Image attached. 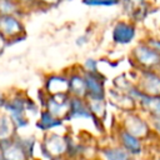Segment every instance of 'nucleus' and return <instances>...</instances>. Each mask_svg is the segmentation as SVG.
I'll return each instance as SVG.
<instances>
[{"instance_id": "2", "label": "nucleus", "mask_w": 160, "mask_h": 160, "mask_svg": "<svg viewBox=\"0 0 160 160\" xmlns=\"http://www.w3.org/2000/svg\"><path fill=\"white\" fill-rule=\"evenodd\" d=\"M0 34L8 41L9 46L22 41L26 38L24 19L12 15H0Z\"/></svg>"}, {"instance_id": "1", "label": "nucleus", "mask_w": 160, "mask_h": 160, "mask_svg": "<svg viewBox=\"0 0 160 160\" xmlns=\"http://www.w3.org/2000/svg\"><path fill=\"white\" fill-rule=\"evenodd\" d=\"M38 146L48 160H62L68 152V135L55 131L44 132Z\"/></svg>"}, {"instance_id": "6", "label": "nucleus", "mask_w": 160, "mask_h": 160, "mask_svg": "<svg viewBox=\"0 0 160 160\" xmlns=\"http://www.w3.org/2000/svg\"><path fill=\"white\" fill-rule=\"evenodd\" d=\"M46 95H62L69 94V81L68 76L64 74H49L44 79V85L41 89Z\"/></svg>"}, {"instance_id": "5", "label": "nucleus", "mask_w": 160, "mask_h": 160, "mask_svg": "<svg viewBox=\"0 0 160 160\" xmlns=\"http://www.w3.org/2000/svg\"><path fill=\"white\" fill-rule=\"evenodd\" d=\"M135 85L146 96H160V74L155 70H140Z\"/></svg>"}, {"instance_id": "19", "label": "nucleus", "mask_w": 160, "mask_h": 160, "mask_svg": "<svg viewBox=\"0 0 160 160\" xmlns=\"http://www.w3.org/2000/svg\"><path fill=\"white\" fill-rule=\"evenodd\" d=\"M125 8L129 9V15L134 20H141L146 14L145 0H124Z\"/></svg>"}, {"instance_id": "9", "label": "nucleus", "mask_w": 160, "mask_h": 160, "mask_svg": "<svg viewBox=\"0 0 160 160\" xmlns=\"http://www.w3.org/2000/svg\"><path fill=\"white\" fill-rule=\"evenodd\" d=\"M4 160H30L24 146L21 145L18 134L9 141L0 144Z\"/></svg>"}, {"instance_id": "4", "label": "nucleus", "mask_w": 160, "mask_h": 160, "mask_svg": "<svg viewBox=\"0 0 160 160\" xmlns=\"http://www.w3.org/2000/svg\"><path fill=\"white\" fill-rule=\"evenodd\" d=\"M121 129L125 130L126 132H129L130 135L135 136L139 140L148 139L151 132L150 124L142 116L135 114L134 111L128 112V115H125V118L122 120Z\"/></svg>"}, {"instance_id": "14", "label": "nucleus", "mask_w": 160, "mask_h": 160, "mask_svg": "<svg viewBox=\"0 0 160 160\" xmlns=\"http://www.w3.org/2000/svg\"><path fill=\"white\" fill-rule=\"evenodd\" d=\"M140 108L152 119H160V96H146L141 95V98L136 102Z\"/></svg>"}, {"instance_id": "25", "label": "nucleus", "mask_w": 160, "mask_h": 160, "mask_svg": "<svg viewBox=\"0 0 160 160\" xmlns=\"http://www.w3.org/2000/svg\"><path fill=\"white\" fill-rule=\"evenodd\" d=\"M159 135H160V119H152L151 120V125H150Z\"/></svg>"}, {"instance_id": "27", "label": "nucleus", "mask_w": 160, "mask_h": 160, "mask_svg": "<svg viewBox=\"0 0 160 160\" xmlns=\"http://www.w3.org/2000/svg\"><path fill=\"white\" fill-rule=\"evenodd\" d=\"M86 40H88V38H85V36H81V38H79V39L76 40V42H78V45H79V46H82V45L86 42Z\"/></svg>"}, {"instance_id": "22", "label": "nucleus", "mask_w": 160, "mask_h": 160, "mask_svg": "<svg viewBox=\"0 0 160 160\" xmlns=\"http://www.w3.org/2000/svg\"><path fill=\"white\" fill-rule=\"evenodd\" d=\"M121 0H81V2L86 6H115L120 4Z\"/></svg>"}, {"instance_id": "11", "label": "nucleus", "mask_w": 160, "mask_h": 160, "mask_svg": "<svg viewBox=\"0 0 160 160\" xmlns=\"http://www.w3.org/2000/svg\"><path fill=\"white\" fill-rule=\"evenodd\" d=\"M118 141H119V146L122 148L125 151H128L132 158L139 156L142 152V142H141V140H139L135 136L130 135L129 132H126L121 128L118 131Z\"/></svg>"}, {"instance_id": "28", "label": "nucleus", "mask_w": 160, "mask_h": 160, "mask_svg": "<svg viewBox=\"0 0 160 160\" xmlns=\"http://www.w3.org/2000/svg\"><path fill=\"white\" fill-rule=\"evenodd\" d=\"M0 160H4V156H2V152H1V148H0Z\"/></svg>"}, {"instance_id": "29", "label": "nucleus", "mask_w": 160, "mask_h": 160, "mask_svg": "<svg viewBox=\"0 0 160 160\" xmlns=\"http://www.w3.org/2000/svg\"><path fill=\"white\" fill-rule=\"evenodd\" d=\"M31 160H40V159H38V158H35V159H31Z\"/></svg>"}, {"instance_id": "21", "label": "nucleus", "mask_w": 160, "mask_h": 160, "mask_svg": "<svg viewBox=\"0 0 160 160\" xmlns=\"http://www.w3.org/2000/svg\"><path fill=\"white\" fill-rule=\"evenodd\" d=\"M61 1L62 0H32L30 5V10L31 9H41V10L51 9L60 5Z\"/></svg>"}, {"instance_id": "3", "label": "nucleus", "mask_w": 160, "mask_h": 160, "mask_svg": "<svg viewBox=\"0 0 160 160\" xmlns=\"http://www.w3.org/2000/svg\"><path fill=\"white\" fill-rule=\"evenodd\" d=\"M131 59L141 70H156L160 68V54L148 44H139L131 50Z\"/></svg>"}, {"instance_id": "26", "label": "nucleus", "mask_w": 160, "mask_h": 160, "mask_svg": "<svg viewBox=\"0 0 160 160\" xmlns=\"http://www.w3.org/2000/svg\"><path fill=\"white\" fill-rule=\"evenodd\" d=\"M6 102V92H0V110L4 109Z\"/></svg>"}, {"instance_id": "17", "label": "nucleus", "mask_w": 160, "mask_h": 160, "mask_svg": "<svg viewBox=\"0 0 160 160\" xmlns=\"http://www.w3.org/2000/svg\"><path fill=\"white\" fill-rule=\"evenodd\" d=\"M28 9L18 0H0V15H12L24 19Z\"/></svg>"}, {"instance_id": "30", "label": "nucleus", "mask_w": 160, "mask_h": 160, "mask_svg": "<svg viewBox=\"0 0 160 160\" xmlns=\"http://www.w3.org/2000/svg\"><path fill=\"white\" fill-rule=\"evenodd\" d=\"M79 160H85V159H79Z\"/></svg>"}, {"instance_id": "20", "label": "nucleus", "mask_w": 160, "mask_h": 160, "mask_svg": "<svg viewBox=\"0 0 160 160\" xmlns=\"http://www.w3.org/2000/svg\"><path fill=\"white\" fill-rule=\"evenodd\" d=\"M89 106V110L94 118V121L105 118L106 115V101L105 99H85Z\"/></svg>"}, {"instance_id": "24", "label": "nucleus", "mask_w": 160, "mask_h": 160, "mask_svg": "<svg viewBox=\"0 0 160 160\" xmlns=\"http://www.w3.org/2000/svg\"><path fill=\"white\" fill-rule=\"evenodd\" d=\"M8 46H9V44H8V41L1 36V34H0V56H2L4 54H5V50L8 49Z\"/></svg>"}, {"instance_id": "18", "label": "nucleus", "mask_w": 160, "mask_h": 160, "mask_svg": "<svg viewBox=\"0 0 160 160\" xmlns=\"http://www.w3.org/2000/svg\"><path fill=\"white\" fill-rule=\"evenodd\" d=\"M100 155L102 160H134V158L119 145L100 149Z\"/></svg>"}, {"instance_id": "12", "label": "nucleus", "mask_w": 160, "mask_h": 160, "mask_svg": "<svg viewBox=\"0 0 160 160\" xmlns=\"http://www.w3.org/2000/svg\"><path fill=\"white\" fill-rule=\"evenodd\" d=\"M69 105L70 106H69L68 120H70V119H90L94 121V118L89 110V106H88V102L85 99L70 96Z\"/></svg>"}, {"instance_id": "15", "label": "nucleus", "mask_w": 160, "mask_h": 160, "mask_svg": "<svg viewBox=\"0 0 160 160\" xmlns=\"http://www.w3.org/2000/svg\"><path fill=\"white\" fill-rule=\"evenodd\" d=\"M64 121L60 119L54 118L52 115H50L48 111L45 110H40V112L38 114V120H36V128L44 132L48 131H54L55 129L62 126Z\"/></svg>"}, {"instance_id": "10", "label": "nucleus", "mask_w": 160, "mask_h": 160, "mask_svg": "<svg viewBox=\"0 0 160 160\" xmlns=\"http://www.w3.org/2000/svg\"><path fill=\"white\" fill-rule=\"evenodd\" d=\"M108 99L110 101L111 105H114L115 108L122 110V111H126V112H131L136 109V102L135 100L129 96L126 92L124 91H120L115 88H111L109 91H108Z\"/></svg>"}, {"instance_id": "31", "label": "nucleus", "mask_w": 160, "mask_h": 160, "mask_svg": "<svg viewBox=\"0 0 160 160\" xmlns=\"http://www.w3.org/2000/svg\"><path fill=\"white\" fill-rule=\"evenodd\" d=\"M159 160H160V159H159Z\"/></svg>"}, {"instance_id": "23", "label": "nucleus", "mask_w": 160, "mask_h": 160, "mask_svg": "<svg viewBox=\"0 0 160 160\" xmlns=\"http://www.w3.org/2000/svg\"><path fill=\"white\" fill-rule=\"evenodd\" d=\"M82 71H84V72H90V74H96V72H99L98 61L94 60V59H88V60L82 64Z\"/></svg>"}, {"instance_id": "16", "label": "nucleus", "mask_w": 160, "mask_h": 160, "mask_svg": "<svg viewBox=\"0 0 160 160\" xmlns=\"http://www.w3.org/2000/svg\"><path fill=\"white\" fill-rule=\"evenodd\" d=\"M18 134V130L11 118L4 110H0V144L11 140Z\"/></svg>"}, {"instance_id": "8", "label": "nucleus", "mask_w": 160, "mask_h": 160, "mask_svg": "<svg viewBox=\"0 0 160 160\" xmlns=\"http://www.w3.org/2000/svg\"><path fill=\"white\" fill-rule=\"evenodd\" d=\"M136 36V28L134 24L128 21H118L111 32L112 41L118 45H128L132 42Z\"/></svg>"}, {"instance_id": "13", "label": "nucleus", "mask_w": 160, "mask_h": 160, "mask_svg": "<svg viewBox=\"0 0 160 160\" xmlns=\"http://www.w3.org/2000/svg\"><path fill=\"white\" fill-rule=\"evenodd\" d=\"M68 76L69 81V95L72 98H79V99H86L88 96V90H86V84L82 72H71Z\"/></svg>"}, {"instance_id": "7", "label": "nucleus", "mask_w": 160, "mask_h": 160, "mask_svg": "<svg viewBox=\"0 0 160 160\" xmlns=\"http://www.w3.org/2000/svg\"><path fill=\"white\" fill-rule=\"evenodd\" d=\"M84 79L86 84L88 96L86 99H105L106 98V90H105V79L100 72L90 74L84 72Z\"/></svg>"}]
</instances>
